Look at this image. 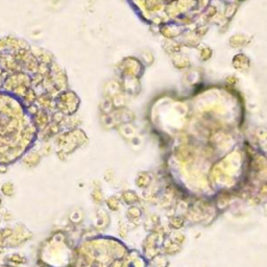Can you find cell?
<instances>
[{"instance_id":"6da1fadb","label":"cell","mask_w":267,"mask_h":267,"mask_svg":"<svg viewBox=\"0 0 267 267\" xmlns=\"http://www.w3.org/2000/svg\"><path fill=\"white\" fill-rule=\"evenodd\" d=\"M35 137V125L17 96L0 91V159L17 157Z\"/></svg>"}]
</instances>
